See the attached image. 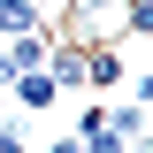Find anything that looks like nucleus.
<instances>
[{"instance_id":"nucleus-1","label":"nucleus","mask_w":153,"mask_h":153,"mask_svg":"<svg viewBox=\"0 0 153 153\" xmlns=\"http://www.w3.org/2000/svg\"><path fill=\"white\" fill-rule=\"evenodd\" d=\"M84 46H92V38H46V76H54L61 92L84 84Z\"/></svg>"},{"instance_id":"nucleus-2","label":"nucleus","mask_w":153,"mask_h":153,"mask_svg":"<svg viewBox=\"0 0 153 153\" xmlns=\"http://www.w3.org/2000/svg\"><path fill=\"white\" fill-rule=\"evenodd\" d=\"M8 92H16V107H54V100H61V84H54V76H46V69H16V76H8Z\"/></svg>"},{"instance_id":"nucleus-3","label":"nucleus","mask_w":153,"mask_h":153,"mask_svg":"<svg viewBox=\"0 0 153 153\" xmlns=\"http://www.w3.org/2000/svg\"><path fill=\"white\" fill-rule=\"evenodd\" d=\"M84 84H100V92H107V84H123V54H115L107 38H92V46H84Z\"/></svg>"},{"instance_id":"nucleus-4","label":"nucleus","mask_w":153,"mask_h":153,"mask_svg":"<svg viewBox=\"0 0 153 153\" xmlns=\"http://www.w3.org/2000/svg\"><path fill=\"white\" fill-rule=\"evenodd\" d=\"M100 115H107V130H115V138H138V130L153 123V107H146V100H107Z\"/></svg>"},{"instance_id":"nucleus-5","label":"nucleus","mask_w":153,"mask_h":153,"mask_svg":"<svg viewBox=\"0 0 153 153\" xmlns=\"http://www.w3.org/2000/svg\"><path fill=\"white\" fill-rule=\"evenodd\" d=\"M16 31H46V8L38 0H0V38H16Z\"/></svg>"},{"instance_id":"nucleus-6","label":"nucleus","mask_w":153,"mask_h":153,"mask_svg":"<svg viewBox=\"0 0 153 153\" xmlns=\"http://www.w3.org/2000/svg\"><path fill=\"white\" fill-rule=\"evenodd\" d=\"M123 38H153V0H123Z\"/></svg>"},{"instance_id":"nucleus-7","label":"nucleus","mask_w":153,"mask_h":153,"mask_svg":"<svg viewBox=\"0 0 153 153\" xmlns=\"http://www.w3.org/2000/svg\"><path fill=\"white\" fill-rule=\"evenodd\" d=\"M46 153H84V138L69 130V138H54V146H46Z\"/></svg>"},{"instance_id":"nucleus-8","label":"nucleus","mask_w":153,"mask_h":153,"mask_svg":"<svg viewBox=\"0 0 153 153\" xmlns=\"http://www.w3.org/2000/svg\"><path fill=\"white\" fill-rule=\"evenodd\" d=\"M0 153H23V138H16V130H0Z\"/></svg>"}]
</instances>
